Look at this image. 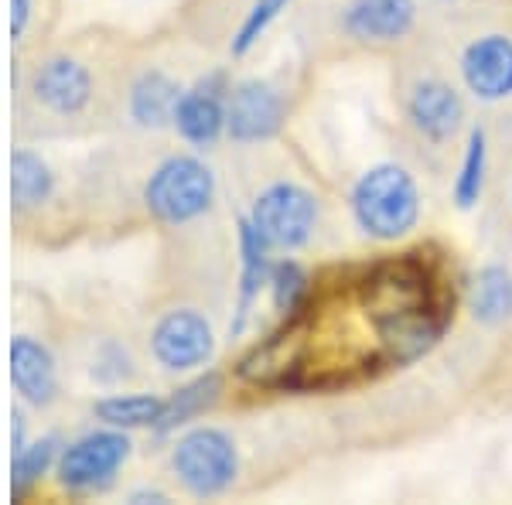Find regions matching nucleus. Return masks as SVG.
I'll return each mask as SVG.
<instances>
[{"label":"nucleus","instance_id":"393cba45","mask_svg":"<svg viewBox=\"0 0 512 505\" xmlns=\"http://www.w3.org/2000/svg\"><path fill=\"white\" fill-rule=\"evenodd\" d=\"M270 287H274V308L284 318H294L304 308V297H308V273L297 263H280L270 273Z\"/></svg>","mask_w":512,"mask_h":505},{"label":"nucleus","instance_id":"b1692460","mask_svg":"<svg viewBox=\"0 0 512 505\" xmlns=\"http://www.w3.org/2000/svg\"><path fill=\"white\" fill-rule=\"evenodd\" d=\"M55 447H59L55 437H41V441L21 447V451L14 454V482H11L14 495H24L41 475H45L48 465L55 461Z\"/></svg>","mask_w":512,"mask_h":505},{"label":"nucleus","instance_id":"6ab92c4d","mask_svg":"<svg viewBox=\"0 0 512 505\" xmlns=\"http://www.w3.org/2000/svg\"><path fill=\"white\" fill-rule=\"evenodd\" d=\"M55 178L48 171V164L41 161L38 154L31 151H14L11 154V198H14V209L28 212L38 209L52 198Z\"/></svg>","mask_w":512,"mask_h":505},{"label":"nucleus","instance_id":"a211bd4d","mask_svg":"<svg viewBox=\"0 0 512 505\" xmlns=\"http://www.w3.org/2000/svg\"><path fill=\"white\" fill-rule=\"evenodd\" d=\"M181 96L185 93L175 79H168L164 72H144L130 89V113L140 127H164L175 120Z\"/></svg>","mask_w":512,"mask_h":505},{"label":"nucleus","instance_id":"5701e85b","mask_svg":"<svg viewBox=\"0 0 512 505\" xmlns=\"http://www.w3.org/2000/svg\"><path fill=\"white\" fill-rule=\"evenodd\" d=\"M482 185H485V134L482 130H472L465 147V161H461V175L454 181V202L461 209H472L478 198H482Z\"/></svg>","mask_w":512,"mask_h":505},{"label":"nucleus","instance_id":"6e6552de","mask_svg":"<svg viewBox=\"0 0 512 505\" xmlns=\"http://www.w3.org/2000/svg\"><path fill=\"white\" fill-rule=\"evenodd\" d=\"M151 349L154 359L161 362L164 369H195L202 362L212 359V349H216V338H212V325L202 318L198 311H171L154 325L151 335Z\"/></svg>","mask_w":512,"mask_h":505},{"label":"nucleus","instance_id":"4be33fe9","mask_svg":"<svg viewBox=\"0 0 512 505\" xmlns=\"http://www.w3.org/2000/svg\"><path fill=\"white\" fill-rule=\"evenodd\" d=\"M216 396H219V376H212V372H209V376H202V379H195V383L181 386L178 393L164 403L158 430H161V434H168V430L188 424V420L198 417L202 410H209L212 403H216Z\"/></svg>","mask_w":512,"mask_h":505},{"label":"nucleus","instance_id":"423d86ee","mask_svg":"<svg viewBox=\"0 0 512 505\" xmlns=\"http://www.w3.org/2000/svg\"><path fill=\"white\" fill-rule=\"evenodd\" d=\"M250 219L270 246L294 250V246L308 243L318 219V205L315 198L297 185H270L267 192L256 198Z\"/></svg>","mask_w":512,"mask_h":505},{"label":"nucleus","instance_id":"f257e3e1","mask_svg":"<svg viewBox=\"0 0 512 505\" xmlns=\"http://www.w3.org/2000/svg\"><path fill=\"white\" fill-rule=\"evenodd\" d=\"M352 212L359 226L376 239H400L417 226L420 195L414 178L396 164H379L359 178L352 192Z\"/></svg>","mask_w":512,"mask_h":505},{"label":"nucleus","instance_id":"aec40b11","mask_svg":"<svg viewBox=\"0 0 512 505\" xmlns=\"http://www.w3.org/2000/svg\"><path fill=\"white\" fill-rule=\"evenodd\" d=\"M472 314L485 325H499L512 314V277L502 267L478 270L472 284Z\"/></svg>","mask_w":512,"mask_h":505},{"label":"nucleus","instance_id":"a878e982","mask_svg":"<svg viewBox=\"0 0 512 505\" xmlns=\"http://www.w3.org/2000/svg\"><path fill=\"white\" fill-rule=\"evenodd\" d=\"M287 4H291V0H256V4L250 7V14H246L243 28H239L236 41H233V55H246V52H250L256 41H260L263 31L270 28V21H274Z\"/></svg>","mask_w":512,"mask_h":505},{"label":"nucleus","instance_id":"bb28decb","mask_svg":"<svg viewBox=\"0 0 512 505\" xmlns=\"http://www.w3.org/2000/svg\"><path fill=\"white\" fill-rule=\"evenodd\" d=\"M31 21V0H11V38L18 41Z\"/></svg>","mask_w":512,"mask_h":505},{"label":"nucleus","instance_id":"f3484780","mask_svg":"<svg viewBox=\"0 0 512 505\" xmlns=\"http://www.w3.org/2000/svg\"><path fill=\"white\" fill-rule=\"evenodd\" d=\"M267 239L260 236V229L253 226V219H239V250H243V273H239V311L236 321L229 325V335H239L246 328V318H250V308L260 294V287L267 284Z\"/></svg>","mask_w":512,"mask_h":505},{"label":"nucleus","instance_id":"2eb2a0df","mask_svg":"<svg viewBox=\"0 0 512 505\" xmlns=\"http://www.w3.org/2000/svg\"><path fill=\"white\" fill-rule=\"evenodd\" d=\"M414 0H355L345 14V28L362 41H396L414 28Z\"/></svg>","mask_w":512,"mask_h":505},{"label":"nucleus","instance_id":"9b49d317","mask_svg":"<svg viewBox=\"0 0 512 505\" xmlns=\"http://www.w3.org/2000/svg\"><path fill=\"white\" fill-rule=\"evenodd\" d=\"M31 93L45 110L59 113V117H76L93 99V79L72 59H48L38 65L35 79H31Z\"/></svg>","mask_w":512,"mask_h":505},{"label":"nucleus","instance_id":"0eeeda50","mask_svg":"<svg viewBox=\"0 0 512 505\" xmlns=\"http://www.w3.org/2000/svg\"><path fill=\"white\" fill-rule=\"evenodd\" d=\"M308 355V328L304 321L287 318V325L270 335L267 342H260L256 349L239 362V376L253 386H294V376L304 366Z\"/></svg>","mask_w":512,"mask_h":505},{"label":"nucleus","instance_id":"412c9836","mask_svg":"<svg viewBox=\"0 0 512 505\" xmlns=\"http://www.w3.org/2000/svg\"><path fill=\"white\" fill-rule=\"evenodd\" d=\"M164 413V400L158 396H110L96 403V417L106 427L134 430V427H158Z\"/></svg>","mask_w":512,"mask_h":505},{"label":"nucleus","instance_id":"9d476101","mask_svg":"<svg viewBox=\"0 0 512 505\" xmlns=\"http://www.w3.org/2000/svg\"><path fill=\"white\" fill-rule=\"evenodd\" d=\"M461 76L478 99H506L512 96V38L485 35L468 45L461 59Z\"/></svg>","mask_w":512,"mask_h":505},{"label":"nucleus","instance_id":"dca6fc26","mask_svg":"<svg viewBox=\"0 0 512 505\" xmlns=\"http://www.w3.org/2000/svg\"><path fill=\"white\" fill-rule=\"evenodd\" d=\"M461 117H465V106H461V96L448 82H420L414 96H410V120L431 140H448L458 130Z\"/></svg>","mask_w":512,"mask_h":505},{"label":"nucleus","instance_id":"ddd939ff","mask_svg":"<svg viewBox=\"0 0 512 505\" xmlns=\"http://www.w3.org/2000/svg\"><path fill=\"white\" fill-rule=\"evenodd\" d=\"M222 93H226L222 76H209L181 96L175 113V127L181 130V137L205 147L222 134V127H226V96Z\"/></svg>","mask_w":512,"mask_h":505},{"label":"nucleus","instance_id":"7ed1b4c3","mask_svg":"<svg viewBox=\"0 0 512 505\" xmlns=\"http://www.w3.org/2000/svg\"><path fill=\"white\" fill-rule=\"evenodd\" d=\"M171 465L175 475L181 478V485L192 495H219L233 485L239 458L236 447L229 441V434H222L216 427H198L188 430L185 437L175 444L171 451Z\"/></svg>","mask_w":512,"mask_h":505},{"label":"nucleus","instance_id":"39448f33","mask_svg":"<svg viewBox=\"0 0 512 505\" xmlns=\"http://www.w3.org/2000/svg\"><path fill=\"white\" fill-rule=\"evenodd\" d=\"M130 454V441L120 434V427L113 430H93V434L72 441L59 454V482L69 492H93L113 482V475Z\"/></svg>","mask_w":512,"mask_h":505},{"label":"nucleus","instance_id":"f03ea898","mask_svg":"<svg viewBox=\"0 0 512 505\" xmlns=\"http://www.w3.org/2000/svg\"><path fill=\"white\" fill-rule=\"evenodd\" d=\"M216 178L195 157H168L144 188L147 209L161 222H192L212 205Z\"/></svg>","mask_w":512,"mask_h":505},{"label":"nucleus","instance_id":"1a4fd4ad","mask_svg":"<svg viewBox=\"0 0 512 505\" xmlns=\"http://www.w3.org/2000/svg\"><path fill=\"white\" fill-rule=\"evenodd\" d=\"M284 123V99L267 82H239L226 99V130L239 144L274 137Z\"/></svg>","mask_w":512,"mask_h":505},{"label":"nucleus","instance_id":"cd10ccee","mask_svg":"<svg viewBox=\"0 0 512 505\" xmlns=\"http://www.w3.org/2000/svg\"><path fill=\"white\" fill-rule=\"evenodd\" d=\"M130 502H168V499H164V495L161 492H137V495H130Z\"/></svg>","mask_w":512,"mask_h":505},{"label":"nucleus","instance_id":"20e7f679","mask_svg":"<svg viewBox=\"0 0 512 505\" xmlns=\"http://www.w3.org/2000/svg\"><path fill=\"white\" fill-rule=\"evenodd\" d=\"M434 291L431 277L420 267L417 260H390L379 263V267L362 280V308L376 325L410 311L434 308Z\"/></svg>","mask_w":512,"mask_h":505},{"label":"nucleus","instance_id":"f8f14e48","mask_svg":"<svg viewBox=\"0 0 512 505\" xmlns=\"http://www.w3.org/2000/svg\"><path fill=\"white\" fill-rule=\"evenodd\" d=\"M376 328H379V338H383L386 359H390L393 366H407V362L420 359V355H427L437 345V338H441V331H444V311H441V304H434V308L390 318Z\"/></svg>","mask_w":512,"mask_h":505},{"label":"nucleus","instance_id":"4468645a","mask_svg":"<svg viewBox=\"0 0 512 505\" xmlns=\"http://www.w3.org/2000/svg\"><path fill=\"white\" fill-rule=\"evenodd\" d=\"M11 383L28 403L48 407V403L55 400V393H59L52 352L28 335L14 338L11 342Z\"/></svg>","mask_w":512,"mask_h":505}]
</instances>
